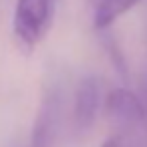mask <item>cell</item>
<instances>
[{"instance_id": "obj_4", "label": "cell", "mask_w": 147, "mask_h": 147, "mask_svg": "<svg viewBox=\"0 0 147 147\" xmlns=\"http://www.w3.org/2000/svg\"><path fill=\"white\" fill-rule=\"evenodd\" d=\"M139 0H99L94 10V28L96 30H107L115 24L123 14H127Z\"/></svg>"}, {"instance_id": "obj_1", "label": "cell", "mask_w": 147, "mask_h": 147, "mask_svg": "<svg viewBox=\"0 0 147 147\" xmlns=\"http://www.w3.org/2000/svg\"><path fill=\"white\" fill-rule=\"evenodd\" d=\"M54 16V0H16L14 6V36L18 44L32 50L48 34Z\"/></svg>"}, {"instance_id": "obj_3", "label": "cell", "mask_w": 147, "mask_h": 147, "mask_svg": "<svg viewBox=\"0 0 147 147\" xmlns=\"http://www.w3.org/2000/svg\"><path fill=\"white\" fill-rule=\"evenodd\" d=\"M99 101V82L92 76L82 78L74 92V123L78 129H88L94 125L98 117Z\"/></svg>"}, {"instance_id": "obj_2", "label": "cell", "mask_w": 147, "mask_h": 147, "mask_svg": "<svg viewBox=\"0 0 147 147\" xmlns=\"http://www.w3.org/2000/svg\"><path fill=\"white\" fill-rule=\"evenodd\" d=\"M103 107H105V113L111 119L125 123V125L143 121L147 113L145 105L137 98V94L127 90V88H113L111 92H107Z\"/></svg>"}, {"instance_id": "obj_6", "label": "cell", "mask_w": 147, "mask_h": 147, "mask_svg": "<svg viewBox=\"0 0 147 147\" xmlns=\"http://www.w3.org/2000/svg\"><path fill=\"white\" fill-rule=\"evenodd\" d=\"M101 147H125V145L121 143L119 137H107V139L101 143Z\"/></svg>"}, {"instance_id": "obj_5", "label": "cell", "mask_w": 147, "mask_h": 147, "mask_svg": "<svg viewBox=\"0 0 147 147\" xmlns=\"http://www.w3.org/2000/svg\"><path fill=\"white\" fill-rule=\"evenodd\" d=\"M52 127H54V105H52V99H46L34 123L30 147H50Z\"/></svg>"}]
</instances>
